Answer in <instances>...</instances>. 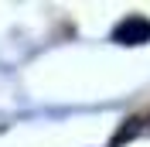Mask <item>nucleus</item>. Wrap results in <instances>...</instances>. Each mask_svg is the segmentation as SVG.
Wrapping results in <instances>:
<instances>
[{
  "instance_id": "obj_1",
  "label": "nucleus",
  "mask_w": 150,
  "mask_h": 147,
  "mask_svg": "<svg viewBox=\"0 0 150 147\" xmlns=\"http://www.w3.org/2000/svg\"><path fill=\"white\" fill-rule=\"evenodd\" d=\"M112 41H116V45H147L150 41V21L140 17V14L120 21V24L112 28Z\"/></svg>"
}]
</instances>
